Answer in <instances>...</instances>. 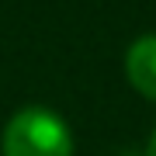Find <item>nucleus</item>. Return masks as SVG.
Returning <instances> with one entry per match:
<instances>
[{"label": "nucleus", "mask_w": 156, "mask_h": 156, "mask_svg": "<svg viewBox=\"0 0 156 156\" xmlns=\"http://www.w3.org/2000/svg\"><path fill=\"white\" fill-rule=\"evenodd\" d=\"M4 156H73V132L52 108H21L4 125Z\"/></svg>", "instance_id": "nucleus-1"}, {"label": "nucleus", "mask_w": 156, "mask_h": 156, "mask_svg": "<svg viewBox=\"0 0 156 156\" xmlns=\"http://www.w3.org/2000/svg\"><path fill=\"white\" fill-rule=\"evenodd\" d=\"M125 76L135 87V94L156 104V31L139 35L125 52Z\"/></svg>", "instance_id": "nucleus-2"}, {"label": "nucleus", "mask_w": 156, "mask_h": 156, "mask_svg": "<svg viewBox=\"0 0 156 156\" xmlns=\"http://www.w3.org/2000/svg\"><path fill=\"white\" fill-rule=\"evenodd\" d=\"M146 156H156V128H153V135H149V142H146Z\"/></svg>", "instance_id": "nucleus-3"}]
</instances>
